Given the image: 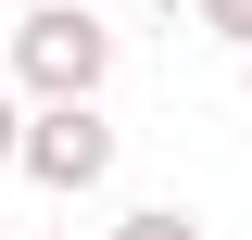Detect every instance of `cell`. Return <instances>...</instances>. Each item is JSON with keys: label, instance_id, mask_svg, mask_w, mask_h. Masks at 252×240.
Segmentation results:
<instances>
[{"label": "cell", "instance_id": "8992f818", "mask_svg": "<svg viewBox=\"0 0 252 240\" xmlns=\"http://www.w3.org/2000/svg\"><path fill=\"white\" fill-rule=\"evenodd\" d=\"M240 89H252V51H240Z\"/></svg>", "mask_w": 252, "mask_h": 240}, {"label": "cell", "instance_id": "277c9868", "mask_svg": "<svg viewBox=\"0 0 252 240\" xmlns=\"http://www.w3.org/2000/svg\"><path fill=\"white\" fill-rule=\"evenodd\" d=\"M189 26H215V38H240V51H252V0H189Z\"/></svg>", "mask_w": 252, "mask_h": 240}, {"label": "cell", "instance_id": "52a82bcc", "mask_svg": "<svg viewBox=\"0 0 252 240\" xmlns=\"http://www.w3.org/2000/svg\"><path fill=\"white\" fill-rule=\"evenodd\" d=\"M38 240H63V228H38Z\"/></svg>", "mask_w": 252, "mask_h": 240}, {"label": "cell", "instance_id": "3957f363", "mask_svg": "<svg viewBox=\"0 0 252 240\" xmlns=\"http://www.w3.org/2000/svg\"><path fill=\"white\" fill-rule=\"evenodd\" d=\"M114 240H202V215H177V202H139V215H114Z\"/></svg>", "mask_w": 252, "mask_h": 240}, {"label": "cell", "instance_id": "ba28073f", "mask_svg": "<svg viewBox=\"0 0 252 240\" xmlns=\"http://www.w3.org/2000/svg\"><path fill=\"white\" fill-rule=\"evenodd\" d=\"M0 240H13V228H0Z\"/></svg>", "mask_w": 252, "mask_h": 240}, {"label": "cell", "instance_id": "5b68a950", "mask_svg": "<svg viewBox=\"0 0 252 240\" xmlns=\"http://www.w3.org/2000/svg\"><path fill=\"white\" fill-rule=\"evenodd\" d=\"M13 139H26V114H13V89H0V164H13Z\"/></svg>", "mask_w": 252, "mask_h": 240}, {"label": "cell", "instance_id": "7a4b0ae2", "mask_svg": "<svg viewBox=\"0 0 252 240\" xmlns=\"http://www.w3.org/2000/svg\"><path fill=\"white\" fill-rule=\"evenodd\" d=\"M13 164H26L38 190H63V202L101 190V177H114V126H101V101H38L26 139H13Z\"/></svg>", "mask_w": 252, "mask_h": 240}, {"label": "cell", "instance_id": "6da1fadb", "mask_svg": "<svg viewBox=\"0 0 252 240\" xmlns=\"http://www.w3.org/2000/svg\"><path fill=\"white\" fill-rule=\"evenodd\" d=\"M13 76H26L38 101H101V76H114V26H101L89 0H38L26 26H13Z\"/></svg>", "mask_w": 252, "mask_h": 240}]
</instances>
